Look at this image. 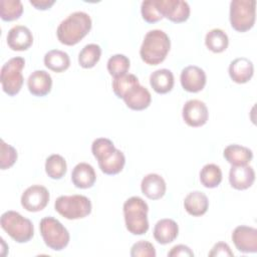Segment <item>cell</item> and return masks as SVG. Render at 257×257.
<instances>
[{
    "mask_svg": "<svg viewBox=\"0 0 257 257\" xmlns=\"http://www.w3.org/2000/svg\"><path fill=\"white\" fill-rule=\"evenodd\" d=\"M91 26L92 21L90 16L83 11H76L69 14L60 22L56 30V35L60 43L72 46L88 34Z\"/></svg>",
    "mask_w": 257,
    "mask_h": 257,
    "instance_id": "obj_1",
    "label": "cell"
},
{
    "mask_svg": "<svg viewBox=\"0 0 257 257\" xmlns=\"http://www.w3.org/2000/svg\"><path fill=\"white\" fill-rule=\"evenodd\" d=\"M171 48V40L166 32L160 29L150 30L140 48L142 60L149 65H158L163 62Z\"/></svg>",
    "mask_w": 257,
    "mask_h": 257,
    "instance_id": "obj_2",
    "label": "cell"
},
{
    "mask_svg": "<svg viewBox=\"0 0 257 257\" xmlns=\"http://www.w3.org/2000/svg\"><path fill=\"white\" fill-rule=\"evenodd\" d=\"M123 217L126 230L133 235H144L149 230V206L138 196L128 198L123 203Z\"/></svg>",
    "mask_w": 257,
    "mask_h": 257,
    "instance_id": "obj_3",
    "label": "cell"
},
{
    "mask_svg": "<svg viewBox=\"0 0 257 257\" xmlns=\"http://www.w3.org/2000/svg\"><path fill=\"white\" fill-rule=\"evenodd\" d=\"M1 228L17 243H26L34 235L32 222L15 211H7L1 215Z\"/></svg>",
    "mask_w": 257,
    "mask_h": 257,
    "instance_id": "obj_4",
    "label": "cell"
},
{
    "mask_svg": "<svg viewBox=\"0 0 257 257\" xmlns=\"http://www.w3.org/2000/svg\"><path fill=\"white\" fill-rule=\"evenodd\" d=\"M39 230L45 245L54 251L63 250L69 243L68 230L53 217L42 218L39 223Z\"/></svg>",
    "mask_w": 257,
    "mask_h": 257,
    "instance_id": "obj_5",
    "label": "cell"
},
{
    "mask_svg": "<svg viewBox=\"0 0 257 257\" xmlns=\"http://www.w3.org/2000/svg\"><path fill=\"white\" fill-rule=\"evenodd\" d=\"M55 211L67 220H77L91 213V202L83 195L59 196L54 203Z\"/></svg>",
    "mask_w": 257,
    "mask_h": 257,
    "instance_id": "obj_6",
    "label": "cell"
},
{
    "mask_svg": "<svg viewBox=\"0 0 257 257\" xmlns=\"http://www.w3.org/2000/svg\"><path fill=\"white\" fill-rule=\"evenodd\" d=\"M24 66L25 60L20 56L10 58L3 64L0 72V80L3 91L9 96H14L21 90L24 81L21 71Z\"/></svg>",
    "mask_w": 257,
    "mask_h": 257,
    "instance_id": "obj_7",
    "label": "cell"
},
{
    "mask_svg": "<svg viewBox=\"0 0 257 257\" xmlns=\"http://www.w3.org/2000/svg\"><path fill=\"white\" fill-rule=\"evenodd\" d=\"M255 0H233L230 3V23L238 32H246L255 24Z\"/></svg>",
    "mask_w": 257,
    "mask_h": 257,
    "instance_id": "obj_8",
    "label": "cell"
},
{
    "mask_svg": "<svg viewBox=\"0 0 257 257\" xmlns=\"http://www.w3.org/2000/svg\"><path fill=\"white\" fill-rule=\"evenodd\" d=\"M50 196L48 190L41 185H32L28 187L21 196V205L28 212H39L43 210Z\"/></svg>",
    "mask_w": 257,
    "mask_h": 257,
    "instance_id": "obj_9",
    "label": "cell"
},
{
    "mask_svg": "<svg viewBox=\"0 0 257 257\" xmlns=\"http://www.w3.org/2000/svg\"><path fill=\"white\" fill-rule=\"evenodd\" d=\"M157 5L163 17L174 23H182L190 17V6L183 0H157Z\"/></svg>",
    "mask_w": 257,
    "mask_h": 257,
    "instance_id": "obj_10",
    "label": "cell"
},
{
    "mask_svg": "<svg viewBox=\"0 0 257 257\" xmlns=\"http://www.w3.org/2000/svg\"><path fill=\"white\" fill-rule=\"evenodd\" d=\"M182 115L189 126L199 127L207 122L209 112L205 102L199 99H190L184 104Z\"/></svg>",
    "mask_w": 257,
    "mask_h": 257,
    "instance_id": "obj_11",
    "label": "cell"
},
{
    "mask_svg": "<svg viewBox=\"0 0 257 257\" xmlns=\"http://www.w3.org/2000/svg\"><path fill=\"white\" fill-rule=\"evenodd\" d=\"M232 241L242 253L257 252V229L249 226H238L232 233Z\"/></svg>",
    "mask_w": 257,
    "mask_h": 257,
    "instance_id": "obj_12",
    "label": "cell"
},
{
    "mask_svg": "<svg viewBox=\"0 0 257 257\" xmlns=\"http://www.w3.org/2000/svg\"><path fill=\"white\" fill-rule=\"evenodd\" d=\"M180 81L182 87L188 92L201 91L207 82L205 71L196 65H189L185 67L180 75Z\"/></svg>",
    "mask_w": 257,
    "mask_h": 257,
    "instance_id": "obj_13",
    "label": "cell"
},
{
    "mask_svg": "<svg viewBox=\"0 0 257 257\" xmlns=\"http://www.w3.org/2000/svg\"><path fill=\"white\" fill-rule=\"evenodd\" d=\"M7 44L14 51L27 50L33 43V35L30 29L24 25L13 26L7 33Z\"/></svg>",
    "mask_w": 257,
    "mask_h": 257,
    "instance_id": "obj_14",
    "label": "cell"
},
{
    "mask_svg": "<svg viewBox=\"0 0 257 257\" xmlns=\"http://www.w3.org/2000/svg\"><path fill=\"white\" fill-rule=\"evenodd\" d=\"M255 181L254 169L248 165L232 166L229 172V182L232 188L242 191L250 188Z\"/></svg>",
    "mask_w": 257,
    "mask_h": 257,
    "instance_id": "obj_15",
    "label": "cell"
},
{
    "mask_svg": "<svg viewBox=\"0 0 257 257\" xmlns=\"http://www.w3.org/2000/svg\"><path fill=\"white\" fill-rule=\"evenodd\" d=\"M126 106L133 110H143L150 106L152 95L147 87L138 84L132 87L122 97Z\"/></svg>",
    "mask_w": 257,
    "mask_h": 257,
    "instance_id": "obj_16",
    "label": "cell"
},
{
    "mask_svg": "<svg viewBox=\"0 0 257 257\" xmlns=\"http://www.w3.org/2000/svg\"><path fill=\"white\" fill-rule=\"evenodd\" d=\"M230 78L239 84L248 82L254 74V65L246 57H238L231 61L229 65Z\"/></svg>",
    "mask_w": 257,
    "mask_h": 257,
    "instance_id": "obj_17",
    "label": "cell"
},
{
    "mask_svg": "<svg viewBox=\"0 0 257 257\" xmlns=\"http://www.w3.org/2000/svg\"><path fill=\"white\" fill-rule=\"evenodd\" d=\"M142 193L150 200H159L164 197L167 185L163 177L158 174L146 175L141 183Z\"/></svg>",
    "mask_w": 257,
    "mask_h": 257,
    "instance_id": "obj_18",
    "label": "cell"
},
{
    "mask_svg": "<svg viewBox=\"0 0 257 257\" xmlns=\"http://www.w3.org/2000/svg\"><path fill=\"white\" fill-rule=\"evenodd\" d=\"M28 90L35 96L47 95L52 87L51 75L45 70L33 71L27 79Z\"/></svg>",
    "mask_w": 257,
    "mask_h": 257,
    "instance_id": "obj_19",
    "label": "cell"
},
{
    "mask_svg": "<svg viewBox=\"0 0 257 257\" xmlns=\"http://www.w3.org/2000/svg\"><path fill=\"white\" fill-rule=\"evenodd\" d=\"M96 181L93 167L87 163L77 164L71 173V182L78 189L91 188Z\"/></svg>",
    "mask_w": 257,
    "mask_h": 257,
    "instance_id": "obj_20",
    "label": "cell"
},
{
    "mask_svg": "<svg viewBox=\"0 0 257 257\" xmlns=\"http://www.w3.org/2000/svg\"><path fill=\"white\" fill-rule=\"evenodd\" d=\"M153 234L158 243L166 245L173 242L178 237L179 226L172 219H161L156 223Z\"/></svg>",
    "mask_w": 257,
    "mask_h": 257,
    "instance_id": "obj_21",
    "label": "cell"
},
{
    "mask_svg": "<svg viewBox=\"0 0 257 257\" xmlns=\"http://www.w3.org/2000/svg\"><path fill=\"white\" fill-rule=\"evenodd\" d=\"M184 208L191 216L200 217L204 215L209 208L208 197L200 191L191 192L184 200Z\"/></svg>",
    "mask_w": 257,
    "mask_h": 257,
    "instance_id": "obj_22",
    "label": "cell"
},
{
    "mask_svg": "<svg viewBox=\"0 0 257 257\" xmlns=\"http://www.w3.org/2000/svg\"><path fill=\"white\" fill-rule=\"evenodd\" d=\"M223 156L232 166H245L253 159V153L249 148L236 144L227 146L224 149Z\"/></svg>",
    "mask_w": 257,
    "mask_h": 257,
    "instance_id": "obj_23",
    "label": "cell"
},
{
    "mask_svg": "<svg viewBox=\"0 0 257 257\" xmlns=\"http://www.w3.org/2000/svg\"><path fill=\"white\" fill-rule=\"evenodd\" d=\"M174 74L167 68H161L154 71L150 76V84L153 89L160 94L170 92L174 87Z\"/></svg>",
    "mask_w": 257,
    "mask_h": 257,
    "instance_id": "obj_24",
    "label": "cell"
},
{
    "mask_svg": "<svg viewBox=\"0 0 257 257\" xmlns=\"http://www.w3.org/2000/svg\"><path fill=\"white\" fill-rule=\"evenodd\" d=\"M43 60L48 69L57 73L65 71L70 65L69 55L66 52L58 49H52L46 52Z\"/></svg>",
    "mask_w": 257,
    "mask_h": 257,
    "instance_id": "obj_25",
    "label": "cell"
},
{
    "mask_svg": "<svg viewBox=\"0 0 257 257\" xmlns=\"http://www.w3.org/2000/svg\"><path fill=\"white\" fill-rule=\"evenodd\" d=\"M205 44L212 52L221 53L227 49L229 45V38L226 32L222 29L214 28L206 34Z\"/></svg>",
    "mask_w": 257,
    "mask_h": 257,
    "instance_id": "obj_26",
    "label": "cell"
},
{
    "mask_svg": "<svg viewBox=\"0 0 257 257\" xmlns=\"http://www.w3.org/2000/svg\"><path fill=\"white\" fill-rule=\"evenodd\" d=\"M222 171L215 164H207L200 171V182L208 189L218 187L222 182Z\"/></svg>",
    "mask_w": 257,
    "mask_h": 257,
    "instance_id": "obj_27",
    "label": "cell"
},
{
    "mask_svg": "<svg viewBox=\"0 0 257 257\" xmlns=\"http://www.w3.org/2000/svg\"><path fill=\"white\" fill-rule=\"evenodd\" d=\"M66 171V161L62 156L58 154H53L46 159L45 172L49 178L53 180H60L64 177Z\"/></svg>",
    "mask_w": 257,
    "mask_h": 257,
    "instance_id": "obj_28",
    "label": "cell"
},
{
    "mask_svg": "<svg viewBox=\"0 0 257 257\" xmlns=\"http://www.w3.org/2000/svg\"><path fill=\"white\" fill-rule=\"evenodd\" d=\"M100 56V46L95 43H89L80 50L78 54V63L83 68H92L99 61Z\"/></svg>",
    "mask_w": 257,
    "mask_h": 257,
    "instance_id": "obj_29",
    "label": "cell"
},
{
    "mask_svg": "<svg viewBox=\"0 0 257 257\" xmlns=\"http://www.w3.org/2000/svg\"><path fill=\"white\" fill-rule=\"evenodd\" d=\"M125 164V157L119 150H115L114 153L105 161L98 163L99 169L105 175H116L120 173Z\"/></svg>",
    "mask_w": 257,
    "mask_h": 257,
    "instance_id": "obj_30",
    "label": "cell"
},
{
    "mask_svg": "<svg viewBox=\"0 0 257 257\" xmlns=\"http://www.w3.org/2000/svg\"><path fill=\"white\" fill-rule=\"evenodd\" d=\"M23 13V5L19 0H1L0 17L4 21H14Z\"/></svg>",
    "mask_w": 257,
    "mask_h": 257,
    "instance_id": "obj_31",
    "label": "cell"
},
{
    "mask_svg": "<svg viewBox=\"0 0 257 257\" xmlns=\"http://www.w3.org/2000/svg\"><path fill=\"white\" fill-rule=\"evenodd\" d=\"M140 84L139 78L135 75V74H131V73H125L123 75L117 76V77H113L111 86H112V90L114 92V94L118 97V98H122L124 96V94L135 85Z\"/></svg>",
    "mask_w": 257,
    "mask_h": 257,
    "instance_id": "obj_32",
    "label": "cell"
},
{
    "mask_svg": "<svg viewBox=\"0 0 257 257\" xmlns=\"http://www.w3.org/2000/svg\"><path fill=\"white\" fill-rule=\"evenodd\" d=\"M130 59L123 54H114L110 56L107 60V71L108 73L113 76L117 77L120 75L125 74L130 69Z\"/></svg>",
    "mask_w": 257,
    "mask_h": 257,
    "instance_id": "obj_33",
    "label": "cell"
},
{
    "mask_svg": "<svg viewBox=\"0 0 257 257\" xmlns=\"http://www.w3.org/2000/svg\"><path fill=\"white\" fill-rule=\"evenodd\" d=\"M141 13L143 19L148 23H156L164 18L157 5V0L143 1L141 6Z\"/></svg>",
    "mask_w": 257,
    "mask_h": 257,
    "instance_id": "obj_34",
    "label": "cell"
},
{
    "mask_svg": "<svg viewBox=\"0 0 257 257\" xmlns=\"http://www.w3.org/2000/svg\"><path fill=\"white\" fill-rule=\"evenodd\" d=\"M17 151L12 146L6 144L1 140V154H0V169L7 170L11 168L17 161Z\"/></svg>",
    "mask_w": 257,
    "mask_h": 257,
    "instance_id": "obj_35",
    "label": "cell"
},
{
    "mask_svg": "<svg viewBox=\"0 0 257 257\" xmlns=\"http://www.w3.org/2000/svg\"><path fill=\"white\" fill-rule=\"evenodd\" d=\"M132 257H156V249L154 245L145 240H141L135 243L131 248Z\"/></svg>",
    "mask_w": 257,
    "mask_h": 257,
    "instance_id": "obj_36",
    "label": "cell"
},
{
    "mask_svg": "<svg viewBox=\"0 0 257 257\" xmlns=\"http://www.w3.org/2000/svg\"><path fill=\"white\" fill-rule=\"evenodd\" d=\"M209 256H234V253L231 251L227 243L218 242L213 246L212 250L209 252Z\"/></svg>",
    "mask_w": 257,
    "mask_h": 257,
    "instance_id": "obj_37",
    "label": "cell"
},
{
    "mask_svg": "<svg viewBox=\"0 0 257 257\" xmlns=\"http://www.w3.org/2000/svg\"><path fill=\"white\" fill-rule=\"evenodd\" d=\"M169 257H179V256H187V257H193L194 252L190 249V247L179 244L174 246L169 252H168Z\"/></svg>",
    "mask_w": 257,
    "mask_h": 257,
    "instance_id": "obj_38",
    "label": "cell"
},
{
    "mask_svg": "<svg viewBox=\"0 0 257 257\" xmlns=\"http://www.w3.org/2000/svg\"><path fill=\"white\" fill-rule=\"evenodd\" d=\"M29 3L38 10H47L55 3L54 0H30Z\"/></svg>",
    "mask_w": 257,
    "mask_h": 257,
    "instance_id": "obj_39",
    "label": "cell"
}]
</instances>
